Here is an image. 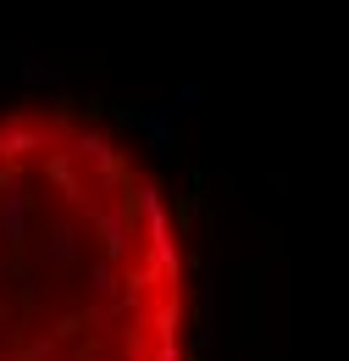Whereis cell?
<instances>
[{"label": "cell", "instance_id": "6da1fadb", "mask_svg": "<svg viewBox=\"0 0 349 361\" xmlns=\"http://www.w3.org/2000/svg\"><path fill=\"white\" fill-rule=\"evenodd\" d=\"M0 361H189L161 178L72 106L0 111Z\"/></svg>", "mask_w": 349, "mask_h": 361}]
</instances>
